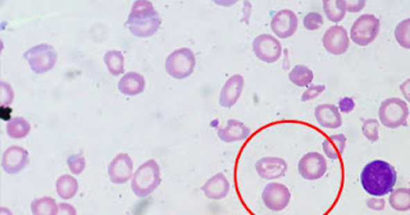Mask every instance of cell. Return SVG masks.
I'll return each mask as SVG.
<instances>
[{"label":"cell","mask_w":410,"mask_h":215,"mask_svg":"<svg viewBox=\"0 0 410 215\" xmlns=\"http://www.w3.org/2000/svg\"><path fill=\"white\" fill-rule=\"evenodd\" d=\"M396 181V169L385 160L369 162L360 173L361 187L372 198H384L391 194Z\"/></svg>","instance_id":"6da1fadb"},{"label":"cell","mask_w":410,"mask_h":215,"mask_svg":"<svg viewBox=\"0 0 410 215\" xmlns=\"http://www.w3.org/2000/svg\"><path fill=\"white\" fill-rule=\"evenodd\" d=\"M125 25L136 37L146 39L160 31L162 19L151 1L136 0Z\"/></svg>","instance_id":"7a4b0ae2"},{"label":"cell","mask_w":410,"mask_h":215,"mask_svg":"<svg viewBox=\"0 0 410 215\" xmlns=\"http://www.w3.org/2000/svg\"><path fill=\"white\" fill-rule=\"evenodd\" d=\"M160 182H162V177H160V164L154 159H149L139 166L137 171L135 172L131 189L134 195L140 199H144L157 190L160 187Z\"/></svg>","instance_id":"3957f363"},{"label":"cell","mask_w":410,"mask_h":215,"mask_svg":"<svg viewBox=\"0 0 410 215\" xmlns=\"http://www.w3.org/2000/svg\"><path fill=\"white\" fill-rule=\"evenodd\" d=\"M24 58L34 74L45 75L57 64L58 53L49 44H39L25 51Z\"/></svg>","instance_id":"277c9868"},{"label":"cell","mask_w":410,"mask_h":215,"mask_svg":"<svg viewBox=\"0 0 410 215\" xmlns=\"http://www.w3.org/2000/svg\"><path fill=\"white\" fill-rule=\"evenodd\" d=\"M379 123L384 124L387 128H399L407 124L409 117L408 104L399 98H388L381 103L378 109Z\"/></svg>","instance_id":"5b68a950"},{"label":"cell","mask_w":410,"mask_h":215,"mask_svg":"<svg viewBox=\"0 0 410 215\" xmlns=\"http://www.w3.org/2000/svg\"><path fill=\"white\" fill-rule=\"evenodd\" d=\"M196 58L191 49L181 48L172 51L166 59V72L176 80H185L193 75Z\"/></svg>","instance_id":"8992f818"},{"label":"cell","mask_w":410,"mask_h":215,"mask_svg":"<svg viewBox=\"0 0 410 215\" xmlns=\"http://www.w3.org/2000/svg\"><path fill=\"white\" fill-rule=\"evenodd\" d=\"M379 19L373 15L360 16L352 26L350 39L359 46H368L379 33Z\"/></svg>","instance_id":"52a82bcc"},{"label":"cell","mask_w":410,"mask_h":215,"mask_svg":"<svg viewBox=\"0 0 410 215\" xmlns=\"http://www.w3.org/2000/svg\"><path fill=\"white\" fill-rule=\"evenodd\" d=\"M253 51L262 62L275 63L282 55V45L273 35L262 33L254 39Z\"/></svg>","instance_id":"ba28073f"},{"label":"cell","mask_w":410,"mask_h":215,"mask_svg":"<svg viewBox=\"0 0 410 215\" xmlns=\"http://www.w3.org/2000/svg\"><path fill=\"white\" fill-rule=\"evenodd\" d=\"M263 204L272 212H282L291 200V192L282 183H268L262 192Z\"/></svg>","instance_id":"9c48e42d"},{"label":"cell","mask_w":410,"mask_h":215,"mask_svg":"<svg viewBox=\"0 0 410 215\" xmlns=\"http://www.w3.org/2000/svg\"><path fill=\"white\" fill-rule=\"evenodd\" d=\"M322 44L330 54L343 55L349 49L350 35L343 26H332L323 35Z\"/></svg>","instance_id":"30bf717a"},{"label":"cell","mask_w":410,"mask_h":215,"mask_svg":"<svg viewBox=\"0 0 410 215\" xmlns=\"http://www.w3.org/2000/svg\"><path fill=\"white\" fill-rule=\"evenodd\" d=\"M298 169L304 180L317 181L326 174V159L318 153H308L300 159Z\"/></svg>","instance_id":"8fae6325"},{"label":"cell","mask_w":410,"mask_h":215,"mask_svg":"<svg viewBox=\"0 0 410 215\" xmlns=\"http://www.w3.org/2000/svg\"><path fill=\"white\" fill-rule=\"evenodd\" d=\"M108 175L110 182L114 184H123L134 177V163L133 159L126 153H119L109 163Z\"/></svg>","instance_id":"7c38bea8"},{"label":"cell","mask_w":410,"mask_h":215,"mask_svg":"<svg viewBox=\"0 0 410 215\" xmlns=\"http://www.w3.org/2000/svg\"><path fill=\"white\" fill-rule=\"evenodd\" d=\"M299 19L298 16L290 9H281L272 17L271 28L277 37L289 39L298 31Z\"/></svg>","instance_id":"4fadbf2b"},{"label":"cell","mask_w":410,"mask_h":215,"mask_svg":"<svg viewBox=\"0 0 410 215\" xmlns=\"http://www.w3.org/2000/svg\"><path fill=\"white\" fill-rule=\"evenodd\" d=\"M30 163L28 151L21 146H10L1 157V168L7 174L22 172Z\"/></svg>","instance_id":"5bb4252c"},{"label":"cell","mask_w":410,"mask_h":215,"mask_svg":"<svg viewBox=\"0 0 410 215\" xmlns=\"http://www.w3.org/2000/svg\"><path fill=\"white\" fill-rule=\"evenodd\" d=\"M257 173L264 180H277L285 175L287 172V163L282 157H262L255 164Z\"/></svg>","instance_id":"9a60e30c"},{"label":"cell","mask_w":410,"mask_h":215,"mask_svg":"<svg viewBox=\"0 0 410 215\" xmlns=\"http://www.w3.org/2000/svg\"><path fill=\"white\" fill-rule=\"evenodd\" d=\"M244 77L241 75L231 76L223 85L219 94V105L223 108H232L239 101L243 94Z\"/></svg>","instance_id":"2e32d148"},{"label":"cell","mask_w":410,"mask_h":215,"mask_svg":"<svg viewBox=\"0 0 410 215\" xmlns=\"http://www.w3.org/2000/svg\"><path fill=\"white\" fill-rule=\"evenodd\" d=\"M314 117L317 119L319 126L330 128V130H336L343 126V117L339 107L334 104H321L316 108L314 110Z\"/></svg>","instance_id":"e0dca14e"},{"label":"cell","mask_w":410,"mask_h":215,"mask_svg":"<svg viewBox=\"0 0 410 215\" xmlns=\"http://www.w3.org/2000/svg\"><path fill=\"white\" fill-rule=\"evenodd\" d=\"M250 128L245 126L243 122L237 119H228L226 126L218 130V137L223 142L231 144V142L246 140L250 136Z\"/></svg>","instance_id":"ac0fdd59"},{"label":"cell","mask_w":410,"mask_h":215,"mask_svg":"<svg viewBox=\"0 0 410 215\" xmlns=\"http://www.w3.org/2000/svg\"><path fill=\"white\" fill-rule=\"evenodd\" d=\"M201 191L210 200H222L230 192V182L223 173L214 174L207 182L203 184Z\"/></svg>","instance_id":"d6986e66"},{"label":"cell","mask_w":410,"mask_h":215,"mask_svg":"<svg viewBox=\"0 0 410 215\" xmlns=\"http://www.w3.org/2000/svg\"><path fill=\"white\" fill-rule=\"evenodd\" d=\"M146 81L143 75L137 72H128L118 81V90L126 96H137L143 94Z\"/></svg>","instance_id":"ffe728a7"},{"label":"cell","mask_w":410,"mask_h":215,"mask_svg":"<svg viewBox=\"0 0 410 215\" xmlns=\"http://www.w3.org/2000/svg\"><path fill=\"white\" fill-rule=\"evenodd\" d=\"M346 141H348L346 140V136L343 133L328 136L322 144L325 155L330 157V159H332V160H337L339 157H341L343 151H345V148H346Z\"/></svg>","instance_id":"44dd1931"},{"label":"cell","mask_w":410,"mask_h":215,"mask_svg":"<svg viewBox=\"0 0 410 215\" xmlns=\"http://www.w3.org/2000/svg\"><path fill=\"white\" fill-rule=\"evenodd\" d=\"M55 189H57V194L60 199H72V198H75L76 194L78 191V181L71 174H63L57 180Z\"/></svg>","instance_id":"7402d4cb"},{"label":"cell","mask_w":410,"mask_h":215,"mask_svg":"<svg viewBox=\"0 0 410 215\" xmlns=\"http://www.w3.org/2000/svg\"><path fill=\"white\" fill-rule=\"evenodd\" d=\"M31 131V124L22 117H15L7 123V135L13 140H22Z\"/></svg>","instance_id":"603a6c76"},{"label":"cell","mask_w":410,"mask_h":215,"mask_svg":"<svg viewBox=\"0 0 410 215\" xmlns=\"http://www.w3.org/2000/svg\"><path fill=\"white\" fill-rule=\"evenodd\" d=\"M103 60L108 68L109 74L112 76L123 75L125 72V57L123 53L119 50H108Z\"/></svg>","instance_id":"cb8c5ba5"},{"label":"cell","mask_w":410,"mask_h":215,"mask_svg":"<svg viewBox=\"0 0 410 215\" xmlns=\"http://www.w3.org/2000/svg\"><path fill=\"white\" fill-rule=\"evenodd\" d=\"M289 80L298 87H309L314 80V74L308 67L298 64L290 71Z\"/></svg>","instance_id":"d4e9b609"},{"label":"cell","mask_w":410,"mask_h":215,"mask_svg":"<svg viewBox=\"0 0 410 215\" xmlns=\"http://www.w3.org/2000/svg\"><path fill=\"white\" fill-rule=\"evenodd\" d=\"M323 9H325L327 18L331 22L339 24L343 21L346 12H348L346 10V0H325Z\"/></svg>","instance_id":"484cf974"},{"label":"cell","mask_w":410,"mask_h":215,"mask_svg":"<svg viewBox=\"0 0 410 215\" xmlns=\"http://www.w3.org/2000/svg\"><path fill=\"white\" fill-rule=\"evenodd\" d=\"M58 210L59 204H57V201L49 196L33 200V203H31L33 215H57Z\"/></svg>","instance_id":"4316f807"},{"label":"cell","mask_w":410,"mask_h":215,"mask_svg":"<svg viewBox=\"0 0 410 215\" xmlns=\"http://www.w3.org/2000/svg\"><path fill=\"white\" fill-rule=\"evenodd\" d=\"M390 207L396 212H408L410 210V189L402 187L396 189L390 194L388 198Z\"/></svg>","instance_id":"83f0119b"},{"label":"cell","mask_w":410,"mask_h":215,"mask_svg":"<svg viewBox=\"0 0 410 215\" xmlns=\"http://www.w3.org/2000/svg\"><path fill=\"white\" fill-rule=\"evenodd\" d=\"M395 39L404 49H410V18L402 21L395 27Z\"/></svg>","instance_id":"f1b7e54d"},{"label":"cell","mask_w":410,"mask_h":215,"mask_svg":"<svg viewBox=\"0 0 410 215\" xmlns=\"http://www.w3.org/2000/svg\"><path fill=\"white\" fill-rule=\"evenodd\" d=\"M379 121H377L375 118H369L363 122L361 126V132L364 135V137L370 142H377L379 139V133H378V128H379Z\"/></svg>","instance_id":"f546056e"},{"label":"cell","mask_w":410,"mask_h":215,"mask_svg":"<svg viewBox=\"0 0 410 215\" xmlns=\"http://www.w3.org/2000/svg\"><path fill=\"white\" fill-rule=\"evenodd\" d=\"M68 169L71 171V173L78 175V174L83 173L86 168V160L83 154H75V155H71L67 159Z\"/></svg>","instance_id":"4dcf8cb0"},{"label":"cell","mask_w":410,"mask_h":215,"mask_svg":"<svg viewBox=\"0 0 410 215\" xmlns=\"http://www.w3.org/2000/svg\"><path fill=\"white\" fill-rule=\"evenodd\" d=\"M302 24L308 31H316L323 26V16L318 12H309L307 16L304 17Z\"/></svg>","instance_id":"1f68e13d"},{"label":"cell","mask_w":410,"mask_h":215,"mask_svg":"<svg viewBox=\"0 0 410 215\" xmlns=\"http://www.w3.org/2000/svg\"><path fill=\"white\" fill-rule=\"evenodd\" d=\"M0 99L3 107H8L15 100V92L13 87L6 81L0 83Z\"/></svg>","instance_id":"d6a6232c"},{"label":"cell","mask_w":410,"mask_h":215,"mask_svg":"<svg viewBox=\"0 0 410 215\" xmlns=\"http://www.w3.org/2000/svg\"><path fill=\"white\" fill-rule=\"evenodd\" d=\"M326 92V86L325 85H310L309 87L302 92V101H309V100L316 99L318 98L319 95H322L323 92Z\"/></svg>","instance_id":"836d02e7"},{"label":"cell","mask_w":410,"mask_h":215,"mask_svg":"<svg viewBox=\"0 0 410 215\" xmlns=\"http://www.w3.org/2000/svg\"><path fill=\"white\" fill-rule=\"evenodd\" d=\"M339 109L341 113H352L355 109V101L352 98H343L339 101Z\"/></svg>","instance_id":"e575fe53"},{"label":"cell","mask_w":410,"mask_h":215,"mask_svg":"<svg viewBox=\"0 0 410 215\" xmlns=\"http://www.w3.org/2000/svg\"><path fill=\"white\" fill-rule=\"evenodd\" d=\"M366 7V0H346V10L357 13Z\"/></svg>","instance_id":"d590c367"},{"label":"cell","mask_w":410,"mask_h":215,"mask_svg":"<svg viewBox=\"0 0 410 215\" xmlns=\"http://www.w3.org/2000/svg\"><path fill=\"white\" fill-rule=\"evenodd\" d=\"M367 207L369 209H372V210H376V212H381V210H384L385 209V200L384 198H370V199L367 200Z\"/></svg>","instance_id":"8d00e7d4"},{"label":"cell","mask_w":410,"mask_h":215,"mask_svg":"<svg viewBox=\"0 0 410 215\" xmlns=\"http://www.w3.org/2000/svg\"><path fill=\"white\" fill-rule=\"evenodd\" d=\"M57 215H77V210L74 205H71L68 203H60Z\"/></svg>","instance_id":"74e56055"},{"label":"cell","mask_w":410,"mask_h":215,"mask_svg":"<svg viewBox=\"0 0 410 215\" xmlns=\"http://www.w3.org/2000/svg\"><path fill=\"white\" fill-rule=\"evenodd\" d=\"M400 92H402V96L405 98V100L410 103V78H408L407 81L400 85Z\"/></svg>","instance_id":"f35d334b"},{"label":"cell","mask_w":410,"mask_h":215,"mask_svg":"<svg viewBox=\"0 0 410 215\" xmlns=\"http://www.w3.org/2000/svg\"><path fill=\"white\" fill-rule=\"evenodd\" d=\"M0 215H13V213L9 210L8 207H0Z\"/></svg>","instance_id":"ab89813d"}]
</instances>
